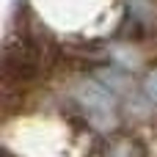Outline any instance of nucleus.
<instances>
[{
  "instance_id": "f257e3e1",
  "label": "nucleus",
  "mask_w": 157,
  "mask_h": 157,
  "mask_svg": "<svg viewBox=\"0 0 157 157\" xmlns=\"http://www.w3.org/2000/svg\"><path fill=\"white\" fill-rule=\"evenodd\" d=\"M72 97L77 102V108L83 110L86 121L97 130V132H110L119 124V97L99 80H80L72 88Z\"/></svg>"
},
{
  "instance_id": "f03ea898",
  "label": "nucleus",
  "mask_w": 157,
  "mask_h": 157,
  "mask_svg": "<svg viewBox=\"0 0 157 157\" xmlns=\"http://www.w3.org/2000/svg\"><path fill=\"white\" fill-rule=\"evenodd\" d=\"M102 157H149V152L138 138L113 135L102 144Z\"/></svg>"
},
{
  "instance_id": "7ed1b4c3",
  "label": "nucleus",
  "mask_w": 157,
  "mask_h": 157,
  "mask_svg": "<svg viewBox=\"0 0 157 157\" xmlns=\"http://www.w3.org/2000/svg\"><path fill=\"white\" fill-rule=\"evenodd\" d=\"M108 58L116 63V66H121V69H127V72H138L141 69V55L135 52V47L132 44H110L108 47Z\"/></svg>"
},
{
  "instance_id": "20e7f679",
  "label": "nucleus",
  "mask_w": 157,
  "mask_h": 157,
  "mask_svg": "<svg viewBox=\"0 0 157 157\" xmlns=\"http://www.w3.org/2000/svg\"><path fill=\"white\" fill-rule=\"evenodd\" d=\"M127 19L138 22L141 28H149L155 22V6H152V0H127Z\"/></svg>"
},
{
  "instance_id": "39448f33",
  "label": "nucleus",
  "mask_w": 157,
  "mask_h": 157,
  "mask_svg": "<svg viewBox=\"0 0 157 157\" xmlns=\"http://www.w3.org/2000/svg\"><path fill=\"white\" fill-rule=\"evenodd\" d=\"M144 91H146L149 102H157V66L144 77Z\"/></svg>"
}]
</instances>
